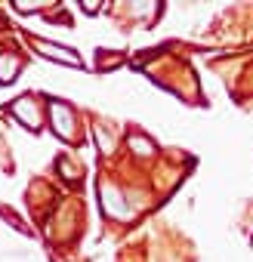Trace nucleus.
<instances>
[{
  "mask_svg": "<svg viewBox=\"0 0 253 262\" xmlns=\"http://www.w3.org/2000/svg\"><path fill=\"white\" fill-rule=\"evenodd\" d=\"M34 50H40V56L53 59V62H62V65H71V68H80L83 59L71 50V47H62V43H53V40H44V37H28Z\"/></svg>",
  "mask_w": 253,
  "mask_h": 262,
  "instance_id": "f257e3e1",
  "label": "nucleus"
},
{
  "mask_svg": "<svg viewBox=\"0 0 253 262\" xmlns=\"http://www.w3.org/2000/svg\"><path fill=\"white\" fill-rule=\"evenodd\" d=\"M19 71H22L19 59H10L7 53H0V83H13Z\"/></svg>",
  "mask_w": 253,
  "mask_h": 262,
  "instance_id": "f03ea898",
  "label": "nucleus"
},
{
  "mask_svg": "<svg viewBox=\"0 0 253 262\" xmlns=\"http://www.w3.org/2000/svg\"><path fill=\"white\" fill-rule=\"evenodd\" d=\"M130 148H136V155H142V158L155 155V142H152L149 136H142V133H133V136H130Z\"/></svg>",
  "mask_w": 253,
  "mask_h": 262,
  "instance_id": "7ed1b4c3",
  "label": "nucleus"
},
{
  "mask_svg": "<svg viewBox=\"0 0 253 262\" xmlns=\"http://www.w3.org/2000/svg\"><path fill=\"white\" fill-rule=\"evenodd\" d=\"M16 10H19V13H37L40 7H31L28 0H19V4H16Z\"/></svg>",
  "mask_w": 253,
  "mask_h": 262,
  "instance_id": "20e7f679",
  "label": "nucleus"
}]
</instances>
